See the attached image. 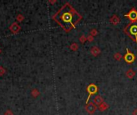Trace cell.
Wrapping results in <instances>:
<instances>
[{
  "instance_id": "1",
  "label": "cell",
  "mask_w": 137,
  "mask_h": 115,
  "mask_svg": "<svg viewBox=\"0 0 137 115\" xmlns=\"http://www.w3.org/2000/svg\"><path fill=\"white\" fill-rule=\"evenodd\" d=\"M87 90H88V92H89V96H88V97H87V102H86L87 104L88 103V101H89V99H90V97H91V95L92 94V93L96 92L97 88H96V86H95V85H90L89 86H88V88H87Z\"/></svg>"
},
{
  "instance_id": "2",
  "label": "cell",
  "mask_w": 137,
  "mask_h": 115,
  "mask_svg": "<svg viewBox=\"0 0 137 115\" xmlns=\"http://www.w3.org/2000/svg\"><path fill=\"white\" fill-rule=\"evenodd\" d=\"M95 110H96V106L93 104V103H90V104H87V106H86V110L90 114H92L95 113Z\"/></svg>"
},
{
  "instance_id": "3",
  "label": "cell",
  "mask_w": 137,
  "mask_h": 115,
  "mask_svg": "<svg viewBox=\"0 0 137 115\" xmlns=\"http://www.w3.org/2000/svg\"><path fill=\"white\" fill-rule=\"evenodd\" d=\"M125 16L129 17V19H130L131 20L134 21V20H136V19H137V12L135 11V9H132V11H131L130 14H129V15H126Z\"/></svg>"
},
{
  "instance_id": "4",
  "label": "cell",
  "mask_w": 137,
  "mask_h": 115,
  "mask_svg": "<svg viewBox=\"0 0 137 115\" xmlns=\"http://www.w3.org/2000/svg\"><path fill=\"white\" fill-rule=\"evenodd\" d=\"M127 51H128V53H127V54L125 55V60L130 63V62H133V60H134L135 57H134V55H133L132 54H131L130 52L128 51V50H127Z\"/></svg>"
},
{
  "instance_id": "5",
  "label": "cell",
  "mask_w": 137,
  "mask_h": 115,
  "mask_svg": "<svg viewBox=\"0 0 137 115\" xmlns=\"http://www.w3.org/2000/svg\"><path fill=\"white\" fill-rule=\"evenodd\" d=\"M94 102L95 103L96 105H101L102 103L103 102V97H102L101 96H99V95H98V96H96L95 97V99H94Z\"/></svg>"
},
{
  "instance_id": "6",
  "label": "cell",
  "mask_w": 137,
  "mask_h": 115,
  "mask_svg": "<svg viewBox=\"0 0 137 115\" xmlns=\"http://www.w3.org/2000/svg\"><path fill=\"white\" fill-rule=\"evenodd\" d=\"M91 54H92V55H94V56H97L98 54L100 53V50H99V49L98 48V47H96V46H94V47L91 48Z\"/></svg>"
},
{
  "instance_id": "7",
  "label": "cell",
  "mask_w": 137,
  "mask_h": 115,
  "mask_svg": "<svg viewBox=\"0 0 137 115\" xmlns=\"http://www.w3.org/2000/svg\"><path fill=\"white\" fill-rule=\"evenodd\" d=\"M131 33L136 36V38L137 41V26L136 25H133V26L131 27Z\"/></svg>"
},
{
  "instance_id": "8",
  "label": "cell",
  "mask_w": 137,
  "mask_h": 115,
  "mask_svg": "<svg viewBox=\"0 0 137 115\" xmlns=\"http://www.w3.org/2000/svg\"><path fill=\"white\" fill-rule=\"evenodd\" d=\"M126 75H127V77L129 78H132L135 76V72H134V70H133L129 69L127 71Z\"/></svg>"
},
{
  "instance_id": "9",
  "label": "cell",
  "mask_w": 137,
  "mask_h": 115,
  "mask_svg": "<svg viewBox=\"0 0 137 115\" xmlns=\"http://www.w3.org/2000/svg\"><path fill=\"white\" fill-rule=\"evenodd\" d=\"M111 22L112 23L113 25H116L117 23L119 22V19L117 16L114 15V16H113L112 18L111 19Z\"/></svg>"
},
{
  "instance_id": "10",
  "label": "cell",
  "mask_w": 137,
  "mask_h": 115,
  "mask_svg": "<svg viewBox=\"0 0 137 115\" xmlns=\"http://www.w3.org/2000/svg\"><path fill=\"white\" fill-rule=\"evenodd\" d=\"M107 108H108V106H107V104L105 102H103L101 105H99V110H100L101 111L106 110Z\"/></svg>"
},
{
  "instance_id": "11",
  "label": "cell",
  "mask_w": 137,
  "mask_h": 115,
  "mask_svg": "<svg viewBox=\"0 0 137 115\" xmlns=\"http://www.w3.org/2000/svg\"><path fill=\"white\" fill-rule=\"evenodd\" d=\"M114 58H115V60H118V61H119V60L121 59V58H122V55H121L120 53H115V55H114Z\"/></svg>"
},
{
  "instance_id": "12",
  "label": "cell",
  "mask_w": 137,
  "mask_h": 115,
  "mask_svg": "<svg viewBox=\"0 0 137 115\" xmlns=\"http://www.w3.org/2000/svg\"><path fill=\"white\" fill-rule=\"evenodd\" d=\"M71 50H76L78 49V45L76 44V43L72 44L71 46Z\"/></svg>"
},
{
  "instance_id": "13",
  "label": "cell",
  "mask_w": 137,
  "mask_h": 115,
  "mask_svg": "<svg viewBox=\"0 0 137 115\" xmlns=\"http://www.w3.org/2000/svg\"><path fill=\"white\" fill-rule=\"evenodd\" d=\"M97 34H98V32H97V30H95V29H93V30H91V36L97 35Z\"/></svg>"
},
{
  "instance_id": "14",
  "label": "cell",
  "mask_w": 137,
  "mask_h": 115,
  "mask_svg": "<svg viewBox=\"0 0 137 115\" xmlns=\"http://www.w3.org/2000/svg\"><path fill=\"white\" fill-rule=\"evenodd\" d=\"M86 40H87V38H86V36H84V35L81 36V38H79V41H80L81 42H83V43L84 42H85Z\"/></svg>"
},
{
  "instance_id": "15",
  "label": "cell",
  "mask_w": 137,
  "mask_h": 115,
  "mask_svg": "<svg viewBox=\"0 0 137 115\" xmlns=\"http://www.w3.org/2000/svg\"><path fill=\"white\" fill-rule=\"evenodd\" d=\"M87 39L88 40V41H90V42H91V41H93V36H91V35L88 36L87 38Z\"/></svg>"
},
{
  "instance_id": "16",
  "label": "cell",
  "mask_w": 137,
  "mask_h": 115,
  "mask_svg": "<svg viewBox=\"0 0 137 115\" xmlns=\"http://www.w3.org/2000/svg\"><path fill=\"white\" fill-rule=\"evenodd\" d=\"M132 115H137V109H135L132 113Z\"/></svg>"
}]
</instances>
